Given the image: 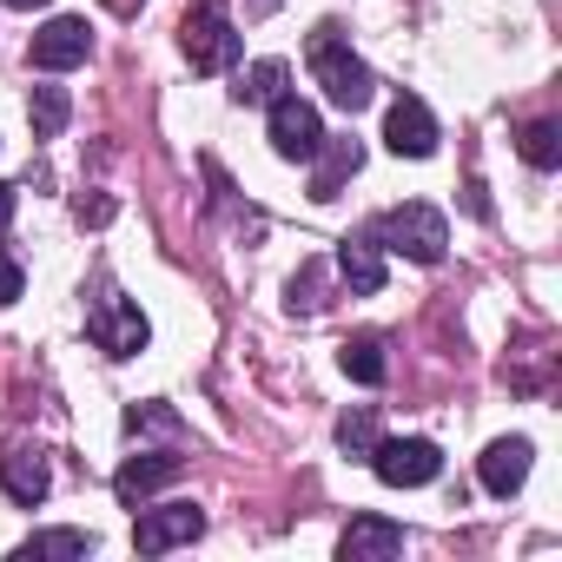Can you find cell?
Returning a JSON list of instances; mask_svg holds the SVG:
<instances>
[{"label":"cell","instance_id":"1","mask_svg":"<svg viewBox=\"0 0 562 562\" xmlns=\"http://www.w3.org/2000/svg\"><path fill=\"white\" fill-rule=\"evenodd\" d=\"M305 60H312V74H318V87H325V100L338 106V113H364L371 106V67L345 47V34L338 27H318L312 34V47H305Z\"/></svg>","mask_w":562,"mask_h":562},{"label":"cell","instance_id":"2","mask_svg":"<svg viewBox=\"0 0 562 562\" xmlns=\"http://www.w3.org/2000/svg\"><path fill=\"white\" fill-rule=\"evenodd\" d=\"M179 47H186L192 74H225V67H238L245 34L232 27L225 0H192V8H186V27H179Z\"/></svg>","mask_w":562,"mask_h":562},{"label":"cell","instance_id":"3","mask_svg":"<svg viewBox=\"0 0 562 562\" xmlns=\"http://www.w3.org/2000/svg\"><path fill=\"white\" fill-rule=\"evenodd\" d=\"M371 238H384V245H391V251H404L411 265H437V258H443V245H450V218H443L437 205L411 199V205L384 212Z\"/></svg>","mask_w":562,"mask_h":562},{"label":"cell","instance_id":"4","mask_svg":"<svg viewBox=\"0 0 562 562\" xmlns=\"http://www.w3.org/2000/svg\"><path fill=\"white\" fill-rule=\"evenodd\" d=\"M371 470H378V483H391V490H424V483L443 476V450H437L430 437H378Z\"/></svg>","mask_w":562,"mask_h":562},{"label":"cell","instance_id":"5","mask_svg":"<svg viewBox=\"0 0 562 562\" xmlns=\"http://www.w3.org/2000/svg\"><path fill=\"white\" fill-rule=\"evenodd\" d=\"M87 338H93L106 358H139L146 338H153V325H146L139 305H126L120 292H106V299H93V312H87Z\"/></svg>","mask_w":562,"mask_h":562},{"label":"cell","instance_id":"6","mask_svg":"<svg viewBox=\"0 0 562 562\" xmlns=\"http://www.w3.org/2000/svg\"><path fill=\"white\" fill-rule=\"evenodd\" d=\"M318 146H325L318 106L299 100V93H278V100H271V153H278V159H312Z\"/></svg>","mask_w":562,"mask_h":562},{"label":"cell","instance_id":"7","mask_svg":"<svg viewBox=\"0 0 562 562\" xmlns=\"http://www.w3.org/2000/svg\"><path fill=\"white\" fill-rule=\"evenodd\" d=\"M192 536H205V509H192V503L139 509V522H133V549H139V555H166V549H186Z\"/></svg>","mask_w":562,"mask_h":562},{"label":"cell","instance_id":"8","mask_svg":"<svg viewBox=\"0 0 562 562\" xmlns=\"http://www.w3.org/2000/svg\"><path fill=\"white\" fill-rule=\"evenodd\" d=\"M87 54H93V27H87L80 14L47 21V27L34 34V47H27V60H34L41 74H67V67H80Z\"/></svg>","mask_w":562,"mask_h":562},{"label":"cell","instance_id":"9","mask_svg":"<svg viewBox=\"0 0 562 562\" xmlns=\"http://www.w3.org/2000/svg\"><path fill=\"white\" fill-rule=\"evenodd\" d=\"M384 146H391L397 159H430V153H437V120H430V106H424L417 93L391 100V113H384Z\"/></svg>","mask_w":562,"mask_h":562},{"label":"cell","instance_id":"10","mask_svg":"<svg viewBox=\"0 0 562 562\" xmlns=\"http://www.w3.org/2000/svg\"><path fill=\"white\" fill-rule=\"evenodd\" d=\"M179 470H186V457H172V450H146V457H126V463L113 470V496H120L126 509H139L146 496H159L166 483H179Z\"/></svg>","mask_w":562,"mask_h":562},{"label":"cell","instance_id":"11","mask_svg":"<svg viewBox=\"0 0 562 562\" xmlns=\"http://www.w3.org/2000/svg\"><path fill=\"white\" fill-rule=\"evenodd\" d=\"M358 166H364V146H358L351 133H345V139H331V133H325V146L312 153V199H318V205H331V199L358 179Z\"/></svg>","mask_w":562,"mask_h":562},{"label":"cell","instance_id":"12","mask_svg":"<svg viewBox=\"0 0 562 562\" xmlns=\"http://www.w3.org/2000/svg\"><path fill=\"white\" fill-rule=\"evenodd\" d=\"M529 437H496L490 450H483V463H476V476H483V490L490 496H516L522 483H529Z\"/></svg>","mask_w":562,"mask_h":562},{"label":"cell","instance_id":"13","mask_svg":"<svg viewBox=\"0 0 562 562\" xmlns=\"http://www.w3.org/2000/svg\"><path fill=\"white\" fill-rule=\"evenodd\" d=\"M404 549V529L391 516H351V529L338 536V555L345 562H391Z\"/></svg>","mask_w":562,"mask_h":562},{"label":"cell","instance_id":"14","mask_svg":"<svg viewBox=\"0 0 562 562\" xmlns=\"http://www.w3.org/2000/svg\"><path fill=\"white\" fill-rule=\"evenodd\" d=\"M47 483H54V470H47V457L34 443H14L8 457H0V490H8L21 509H34L47 496Z\"/></svg>","mask_w":562,"mask_h":562},{"label":"cell","instance_id":"15","mask_svg":"<svg viewBox=\"0 0 562 562\" xmlns=\"http://www.w3.org/2000/svg\"><path fill=\"white\" fill-rule=\"evenodd\" d=\"M338 271H345V285L358 299H378L384 292V258H378V238H345L338 245Z\"/></svg>","mask_w":562,"mask_h":562},{"label":"cell","instance_id":"16","mask_svg":"<svg viewBox=\"0 0 562 562\" xmlns=\"http://www.w3.org/2000/svg\"><path fill=\"white\" fill-rule=\"evenodd\" d=\"M21 562H74V555H93V536L87 529H41L14 549Z\"/></svg>","mask_w":562,"mask_h":562},{"label":"cell","instance_id":"17","mask_svg":"<svg viewBox=\"0 0 562 562\" xmlns=\"http://www.w3.org/2000/svg\"><path fill=\"white\" fill-rule=\"evenodd\" d=\"M285 80H292V67H285V60H251V67L238 74V87H232V93H238V106H271L278 93H285Z\"/></svg>","mask_w":562,"mask_h":562},{"label":"cell","instance_id":"18","mask_svg":"<svg viewBox=\"0 0 562 562\" xmlns=\"http://www.w3.org/2000/svg\"><path fill=\"white\" fill-rule=\"evenodd\" d=\"M27 120H34V139H60V133H67V120H74V100H67V87H34V100H27Z\"/></svg>","mask_w":562,"mask_h":562},{"label":"cell","instance_id":"19","mask_svg":"<svg viewBox=\"0 0 562 562\" xmlns=\"http://www.w3.org/2000/svg\"><path fill=\"white\" fill-rule=\"evenodd\" d=\"M516 153H522L536 172H555V166H562V126H555V120H536V126H522Z\"/></svg>","mask_w":562,"mask_h":562},{"label":"cell","instance_id":"20","mask_svg":"<svg viewBox=\"0 0 562 562\" xmlns=\"http://www.w3.org/2000/svg\"><path fill=\"white\" fill-rule=\"evenodd\" d=\"M338 364H345V378H358V384H384V345H378V338H351V345L338 351Z\"/></svg>","mask_w":562,"mask_h":562},{"label":"cell","instance_id":"21","mask_svg":"<svg viewBox=\"0 0 562 562\" xmlns=\"http://www.w3.org/2000/svg\"><path fill=\"white\" fill-rule=\"evenodd\" d=\"M338 443H345L351 457H371V450H378V411H371V404H364V411H345V417H338Z\"/></svg>","mask_w":562,"mask_h":562},{"label":"cell","instance_id":"22","mask_svg":"<svg viewBox=\"0 0 562 562\" xmlns=\"http://www.w3.org/2000/svg\"><path fill=\"white\" fill-rule=\"evenodd\" d=\"M292 312H325V265H305L299 278H292V299H285Z\"/></svg>","mask_w":562,"mask_h":562},{"label":"cell","instance_id":"23","mask_svg":"<svg viewBox=\"0 0 562 562\" xmlns=\"http://www.w3.org/2000/svg\"><path fill=\"white\" fill-rule=\"evenodd\" d=\"M126 430H133V437H139V430L179 437V417H172V411H159V404H133V411H126Z\"/></svg>","mask_w":562,"mask_h":562},{"label":"cell","instance_id":"24","mask_svg":"<svg viewBox=\"0 0 562 562\" xmlns=\"http://www.w3.org/2000/svg\"><path fill=\"white\" fill-rule=\"evenodd\" d=\"M21 292H27V271H21V265H14L8 251H0V305H14Z\"/></svg>","mask_w":562,"mask_h":562},{"label":"cell","instance_id":"25","mask_svg":"<svg viewBox=\"0 0 562 562\" xmlns=\"http://www.w3.org/2000/svg\"><path fill=\"white\" fill-rule=\"evenodd\" d=\"M74 212H80V225H100V218H113V205H106V199H80Z\"/></svg>","mask_w":562,"mask_h":562},{"label":"cell","instance_id":"26","mask_svg":"<svg viewBox=\"0 0 562 562\" xmlns=\"http://www.w3.org/2000/svg\"><path fill=\"white\" fill-rule=\"evenodd\" d=\"M14 205H21V186H0V232H8V218H14Z\"/></svg>","mask_w":562,"mask_h":562},{"label":"cell","instance_id":"27","mask_svg":"<svg viewBox=\"0 0 562 562\" xmlns=\"http://www.w3.org/2000/svg\"><path fill=\"white\" fill-rule=\"evenodd\" d=\"M8 8H27L34 14V8H54V0H8Z\"/></svg>","mask_w":562,"mask_h":562},{"label":"cell","instance_id":"28","mask_svg":"<svg viewBox=\"0 0 562 562\" xmlns=\"http://www.w3.org/2000/svg\"><path fill=\"white\" fill-rule=\"evenodd\" d=\"M271 8H278V0H251V14H271Z\"/></svg>","mask_w":562,"mask_h":562}]
</instances>
